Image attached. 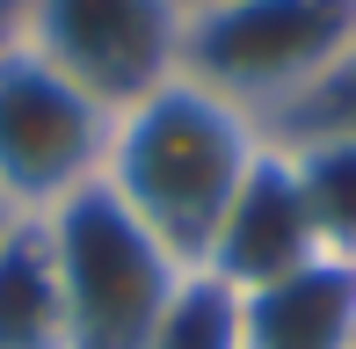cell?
<instances>
[{"label": "cell", "mask_w": 356, "mask_h": 349, "mask_svg": "<svg viewBox=\"0 0 356 349\" xmlns=\"http://www.w3.org/2000/svg\"><path fill=\"white\" fill-rule=\"evenodd\" d=\"M262 146H269V131L254 117H240L225 95L197 88L189 73H175L145 102L117 109L102 182L197 269L211 233H218V218H225V204L240 197L248 168L262 161Z\"/></svg>", "instance_id": "cell-1"}, {"label": "cell", "mask_w": 356, "mask_h": 349, "mask_svg": "<svg viewBox=\"0 0 356 349\" xmlns=\"http://www.w3.org/2000/svg\"><path fill=\"white\" fill-rule=\"evenodd\" d=\"M356 66V0H204L189 8L182 73L225 95L269 138L291 131Z\"/></svg>", "instance_id": "cell-2"}, {"label": "cell", "mask_w": 356, "mask_h": 349, "mask_svg": "<svg viewBox=\"0 0 356 349\" xmlns=\"http://www.w3.org/2000/svg\"><path fill=\"white\" fill-rule=\"evenodd\" d=\"M44 233L66 306V349H145L189 262L109 182H88L58 211H44Z\"/></svg>", "instance_id": "cell-3"}, {"label": "cell", "mask_w": 356, "mask_h": 349, "mask_svg": "<svg viewBox=\"0 0 356 349\" xmlns=\"http://www.w3.org/2000/svg\"><path fill=\"white\" fill-rule=\"evenodd\" d=\"M109 124L117 109L73 88L29 44H8L0 51V204L15 218H44L88 182H102Z\"/></svg>", "instance_id": "cell-4"}, {"label": "cell", "mask_w": 356, "mask_h": 349, "mask_svg": "<svg viewBox=\"0 0 356 349\" xmlns=\"http://www.w3.org/2000/svg\"><path fill=\"white\" fill-rule=\"evenodd\" d=\"M189 0H29L22 44L102 109H131L182 73Z\"/></svg>", "instance_id": "cell-5"}, {"label": "cell", "mask_w": 356, "mask_h": 349, "mask_svg": "<svg viewBox=\"0 0 356 349\" xmlns=\"http://www.w3.org/2000/svg\"><path fill=\"white\" fill-rule=\"evenodd\" d=\"M320 262V241H313V218H305V197H298V174H291V153L284 138H269L262 161L248 168L240 197L225 204L211 247H204L197 269H211L218 284H233L240 298L269 291V284L298 277V269Z\"/></svg>", "instance_id": "cell-6"}, {"label": "cell", "mask_w": 356, "mask_h": 349, "mask_svg": "<svg viewBox=\"0 0 356 349\" xmlns=\"http://www.w3.org/2000/svg\"><path fill=\"white\" fill-rule=\"evenodd\" d=\"M349 335H356V277L334 262H313L248 298V349H349Z\"/></svg>", "instance_id": "cell-7"}, {"label": "cell", "mask_w": 356, "mask_h": 349, "mask_svg": "<svg viewBox=\"0 0 356 349\" xmlns=\"http://www.w3.org/2000/svg\"><path fill=\"white\" fill-rule=\"evenodd\" d=\"M277 138L291 153V174H298L320 262L356 269V124H291Z\"/></svg>", "instance_id": "cell-8"}, {"label": "cell", "mask_w": 356, "mask_h": 349, "mask_svg": "<svg viewBox=\"0 0 356 349\" xmlns=\"http://www.w3.org/2000/svg\"><path fill=\"white\" fill-rule=\"evenodd\" d=\"M0 349H66V306L44 218H15L0 233Z\"/></svg>", "instance_id": "cell-9"}, {"label": "cell", "mask_w": 356, "mask_h": 349, "mask_svg": "<svg viewBox=\"0 0 356 349\" xmlns=\"http://www.w3.org/2000/svg\"><path fill=\"white\" fill-rule=\"evenodd\" d=\"M145 349H248V298L218 284L211 269H189Z\"/></svg>", "instance_id": "cell-10"}, {"label": "cell", "mask_w": 356, "mask_h": 349, "mask_svg": "<svg viewBox=\"0 0 356 349\" xmlns=\"http://www.w3.org/2000/svg\"><path fill=\"white\" fill-rule=\"evenodd\" d=\"M298 124H356V66H349V73H342V81H334L327 95H320V102L305 109Z\"/></svg>", "instance_id": "cell-11"}, {"label": "cell", "mask_w": 356, "mask_h": 349, "mask_svg": "<svg viewBox=\"0 0 356 349\" xmlns=\"http://www.w3.org/2000/svg\"><path fill=\"white\" fill-rule=\"evenodd\" d=\"M22 15H29V0H0V51L22 44Z\"/></svg>", "instance_id": "cell-12"}, {"label": "cell", "mask_w": 356, "mask_h": 349, "mask_svg": "<svg viewBox=\"0 0 356 349\" xmlns=\"http://www.w3.org/2000/svg\"><path fill=\"white\" fill-rule=\"evenodd\" d=\"M8 226H15V211H8V204H0V233H8Z\"/></svg>", "instance_id": "cell-13"}, {"label": "cell", "mask_w": 356, "mask_h": 349, "mask_svg": "<svg viewBox=\"0 0 356 349\" xmlns=\"http://www.w3.org/2000/svg\"><path fill=\"white\" fill-rule=\"evenodd\" d=\"M189 8H204V0H189Z\"/></svg>", "instance_id": "cell-14"}, {"label": "cell", "mask_w": 356, "mask_h": 349, "mask_svg": "<svg viewBox=\"0 0 356 349\" xmlns=\"http://www.w3.org/2000/svg\"><path fill=\"white\" fill-rule=\"evenodd\" d=\"M349 349H356V335H349Z\"/></svg>", "instance_id": "cell-15"}, {"label": "cell", "mask_w": 356, "mask_h": 349, "mask_svg": "<svg viewBox=\"0 0 356 349\" xmlns=\"http://www.w3.org/2000/svg\"><path fill=\"white\" fill-rule=\"evenodd\" d=\"M349 277H356V269H349Z\"/></svg>", "instance_id": "cell-16"}]
</instances>
